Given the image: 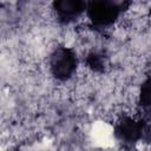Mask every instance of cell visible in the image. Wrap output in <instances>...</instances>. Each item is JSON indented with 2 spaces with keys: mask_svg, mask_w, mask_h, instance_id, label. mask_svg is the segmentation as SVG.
<instances>
[{
  "mask_svg": "<svg viewBox=\"0 0 151 151\" xmlns=\"http://www.w3.org/2000/svg\"><path fill=\"white\" fill-rule=\"evenodd\" d=\"M130 1L92 0L87 1L86 15L92 27L104 29L111 27L118 18L130 7Z\"/></svg>",
  "mask_w": 151,
  "mask_h": 151,
  "instance_id": "obj_1",
  "label": "cell"
},
{
  "mask_svg": "<svg viewBox=\"0 0 151 151\" xmlns=\"http://www.w3.org/2000/svg\"><path fill=\"white\" fill-rule=\"evenodd\" d=\"M50 72L54 79L66 81L73 77L78 67V58L76 52L67 46H57L48 59Z\"/></svg>",
  "mask_w": 151,
  "mask_h": 151,
  "instance_id": "obj_2",
  "label": "cell"
},
{
  "mask_svg": "<svg viewBox=\"0 0 151 151\" xmlns=\"http://www.w3.org/2000/svg\"><path fill=\"white\" fill-rule=\"evenodd\" d=\"M113 133L116 139L127 151H132L136 147V145L139 142H142L143 137L139 119L127 114H124L117 119Z\"/></svg>",
  "mask_w": 151,
  "mask_h": 151,
  "instance_id": "obj_3",
  "label": "cell"
},
{
  "mask_svg": "<svg viewBox=\"0 0 151 151\" xmlns=\"http://www.w3.org/2000/svg\"><path fill=\"white\" fill-rule=\"evenodd\" d=\"M58 21L63 25H70L86 13L87 1L84 0H57L52 4Z\"/></svg>",
  "mask_w": 151,
  "mask_h": 151,
  "instance_id": "obj_4",
  "label": "cell"
},
{
  "mask_svg": "<svg viewBox=\"0 0 151 151\" xmlns=\"http://www.w3.org/2000/svg\"><path fill=\"white\" fill-rule=\"evenodd\" d=\"M138 113H151V71L143 80L138 94Z\"/></svg>",
  "mask_w": 151,
  "mask_h": 151,
  "instance_id": "obj_5",
  "label": "cell"
},
{
  "mask_svg": "<svg viewBox=\"0 0 151 151\" xmlns=\"http://www.w3.org/2000/svg\"><path fill=\"white\" fill-rule=\"evenodd\" d=\"M85 63H86V66L91 71L97 72V73L104 72L105 66H106L105 55L99 51H91L90 53H87Z\"/></svg>",
  "mask_w": 151,
  "mask_h": 151,
  "instance_id": "obj_6",
  "label": "cell"
},
{
  "mask_svg": "<svg viewBox=\"0 0 151 151\" xmlns=\"http://www.w3.org/2000/svg\"><path fill=\"white\" fill-rule=\"evenodd\" d=\"M138 119L142 125V142L151 144V113H138Z\"/></svg>",
  "mask_w": 151,
  "mask_h": 151,
  "instance_id": "obj_7",
  "label": "cell"
},
{
  "mask_svg": "<svg viewBox=\"0 0 151 151\" xmlns=\"http://www.w3.org/2000/svg\"><path fill=\"white\" fill-rule=\"evenodd\" d=\"M12 151H20L19 149H14V150H12Z\"/></svg>",
  "mask_w": 151,
  "mask_h": 151,
  "instance_id": "obj_8",
  "label": "cell"
},
{
  "mask_svg": "<svg viewBox=\"0 0 151 151\" xmlns=\"http://www.w3.org/2000/svg\"><path fill=\"white\" fill-rule=\"evenodd\" d=\"M149 12H150V17H151V7H150V9H149Z\"/></svg>",
  "mask_w": 151,
  "mask_h": 151,
  "instance_id": "obj_9",
  "label": "cell"
}]
</instances>
